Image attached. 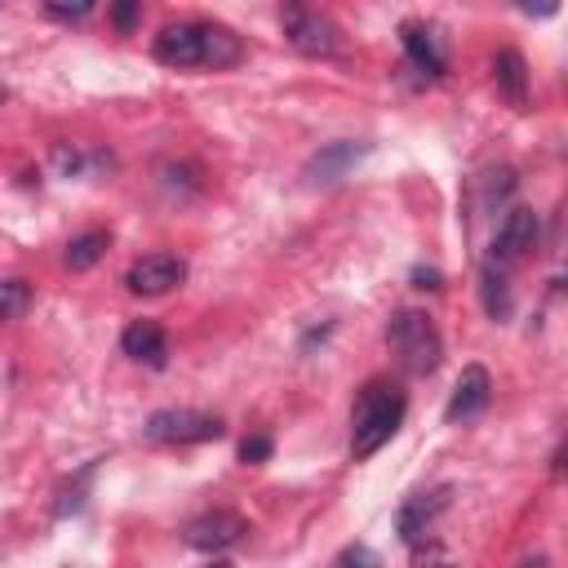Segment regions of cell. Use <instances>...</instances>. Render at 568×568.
<instances>
[{"mask_svg": "<svg viewBox=\"0 0 568 568\" xmlns=\"http://www.w3.org/2000/svg\"><path fill=\"white\" fill-rule=\"evenodd\" d=\"M182 280H186V262H182L178 253H146V257H138V262L129 266V275H124V284H129L133 293H142V297H160V293L178 288Z\"/></svg>", "mask_w": 568, "mask_h": 568, "instance_id": "5b68a950", "label": "cell"}, {"mask_svg": "<svg viewBox=\"0 0 568 568\" xmlns=\"http://www.w3.org/2000/svg\"><path fill=\"white\" fill-rule=\"evenodd\" d=\"M413 284H417V288H439V271H435V266H417V271H413Z\"/></svg>", "mask_w": 568, "mask_h": 568, "instance_id": "cb8c5ba5", "label": "cell"}, {"mask_svg": "<svg viewBox=\"0 0 568 568\" xmlns=\"http://www.w3.org/2000/svg\"><path fill=\"white\" fill-rule=\"evenodd\" d=\"M44 13H49V18H62V22H80V18L93 13V4H71V9H62V4H44Z\"/></svg>", "mask_w": 568, "mask_h": 568, "instance_id": "7402d4cb", "label": "cell"}, {"mask_svg": "<svg viewBox=\"0 0 568 568\" xmlns=\"http://www.w3.org/2000/svg\"><path fill=\"white\" fill-rule=\"evenodd\" d=\"M200 40H204V62H200V67L222 71V67H235V62L244 58L240 36H235L231 27H222V22H200Z\"/></svg>", "mask_w": 568, "mask_h": 568, "instance_id": "9a60e30c", "label": "cell"}, {"mask_svg": "<svg viewBox=\"0 0 568 568\" xmlns=\"http://www.w3.org/2000/svg\"><path fill=\"white\" fill-rule=\"evenodd\" d=\"M106 244H111V235L106 231H80V235H71V244H67V266L71 271H89V266H98L102 262V253H106Z\"/></svg>", "mask_w": 568, "mask_h": 568, "instance_id": "2e32d148", "label": "cell"}, {"mask_svg": "<svg viewBox=\"0 0 568 568\" xmlns=\"http://www.w3.org/2000/svg\"><path fill=\"white\" fill-rule=\"evenodd\" d=\"M479 280H484V306H488V315H493V320H506V315H510V288H506V275L488 262Z\"/></svg>", "mask_w": 568, "mask_h": 568, "instance_id": "e0dca14e", "label": "cell"}, {"mask_svg": "<svg viewBox=\"0 0 568 568\" xmlns=\"http://www.w3.org/2000/svg\"><path fill=\"white\" fill-rule=\"evenodd\" d=\"M493 84H497V93H501L515 111L528 106V62H524L519 49H501V53L493 58Z\"/></svg>", "mask_w": 568, "mask_h": 568, "instance_id": "4fadbf2b", "label": "cell"}, {"mask_svg": "<svg viewBox=\"0 0 568 568\" xmlns=\"http://www.w3.org/2000/svg\"><path fill=\"white\" fill-rule=\"evenodd\" d=\"M386 342H390V351H395L399 368H404V373H413V377L435 373V368H439V359H444L439 328H435V320H430L426 311H395V315H390V324H386Z\"/></svg>", "mask_w": 568, "mask_h": 568, "instance_id": "7a4b0ae2", "label": "cell"}, {"mask_svg": "<svg viewBox=\"0 0 568 568\" xmlns=\"http://www.w3.org/2000/svg\"><path fill=\"white\" fill-rule=\"evenodd\" d=\"M364 155H368V142H355V138L328 142V146H320V151L306 160L302 178H306L311 186H333V182H342V178H346Z\"/></svg>", "mask_w": 568, "mask_h": 568, "instance_id": "52a82bcc", "label": "cell"}, {"mask_svg": "<svg viewBox=\"0 0 568 568\" xmlns=\"http://www.w3.org/2000/svg\"><path fill=\"white\" fill-rule=\"evenodd\" d=\"M399 40H404V53L408 62L422 71V75H444V49H439V36L422 22H404L399 27Z\"/></svg>", "mask_w": 568, "mask_h": 568, "instance_id": "5bb4252c", "label": "cell"}, {"mask_svg": "<svg viewBox=\"0 0 568 568\" xmlns=\"http://www.w3.org/2000/svg\"><path fill=\"white\" fill-rule=\"evenodd\" d=\"M488 399H493V377H488V368H484V364H466L462 377L453 382V395H448L444 417H448V422H470V417H479V413L488 408Z\"/></svg>", "mask_w": 568, "mask_h": 568, "instance_id": "ba28073f", "label": "cell"}, {"mask_svg": "<svg viewBox=\"0 0 568 568\" xmlns=\"http://www.w3.org/2000/svg\"><path fill=\"white\" fill-rule=\"evenodd\" d=\"M271 448H275L271 435H248V439L240 444V462H244V466H262V462L271 457Z\"/></svg>", "mask_w": 568, "mask_h": 568, "instance_id": "44dd1931", "label": "cell"}, {"mask_svg": "<svg viewBox=\"0 0 568 568\" xmlns=\"http://www.w3.org/2000/svg\"><path fill=\"white\" fill-rule=\"evenodd\" d=\"M333 568H382V559H377L364 541H355V546H346V550L333 559Z\"/></svg>", "mask_w": 568, "mask_h": 568, "instance_id": "ffe728a7", "label": "cell"}, {"mask_svg": "<svg viewBox=\"0 0 568 568\" xmlns=\"http://www.w3.org/2000/svg\"><path fill=\"white\" fill-rule=\"evenodd\" d=\"M111 18H115V27H120V31H133V22H138V4H115V9H111Z\"/></svg>", "mask_w": 568, "mask_h": 568, "instance_id": "603a6c76", "label": "cell"}, {"mask_svg": "<svg viewBox=\"0 0 568 568\" xmlns=\"http://www.w3.org/2000/svg\"><path fill=\"white\" fill-rule=\"evenodd\" d=\"M4 98H9V89H4V84H0V102H4Z\"/></svg>", "mask_w": 568, "mask_h": 568, "instance_id": "484cf974", "label": "cell"}, {"mask_svg": "<svg viewBox=\"0 0 568 568\" xmlns=\"http://www.w3.org/2000/svg\"><path fill=\"white\" fill-rule=\"evenodd\" d=\"M537 244V213L532 209H510L493 235V266H510L519 262L528 248Z\"/></svg>", "mask_w": 568, "mask_h": 568, "instance_id": "9c48e42d", "label": "cell"}, {"mask_svg": "<svg viewBox=\"0 0 568 568\" xmlns=\"http://www.w3.org/2000/svg\"><path fill=\"white\" fill-rule=\"evenodd\" d=\"M222 417L200 413V408H160L142 422V439L151 444H209L222 439Z\"/></svg>", "mask_w": 568, "mask_h": 568, "instance_id": "3957f363", "label": "cell"}, {"mask_svg": "<svg viewBox=\"0 0 568 568\" xmlns=\"http://www.w3.org/2000/svg\"><path fill=\"white\" fill-rule=\"evenodd\" d=\"M213 568H231V564H213Z\"/></svg>", "mask_w": 568, "mask_h": 568, "instance_id": "4316f807", "label": "cell"}, {"mask_svg": "<svg viewBox=\"0 0 568 568\" xmlns=\"http://www.w3.org/2000/svg\"><path fill=\"white\" fill-rule=\"evenodd\" d=\"M510 191H515V169H506V164H501V169H493V173H488L484 204H497V200H506Z\"/></svg>", "mask_w": 568, "mask_h": 568, "instance_id": "d6986e66", "label": "cell"}, {"mask_svg": "<svg viewBox=\"0 0 568 568\" xmlns=\"http://www.w3.org/2000/svg\"><path fill=\"white\" fill-rule=\"evenodd\" d=\"M280 27H284V40L306 58H328L342 44L337 22L328 13H320V9H306V4H284L280 9Z\"/></svg>", "mask_w": 568, "mask_h": 568, "instance_id": "277c9868", "label": "cell"}, {"mask_svg": "<svg viewBox=\"0 0 568 568\" xmlns=\"http://www.w3.org/2000/svg\"><path fill=\"white\" fill-rule=\"evenodd\" d=\"M519 568H550V559H546V555H532V559H524Z\"/></svg>", "mask_w": 568, "mask_h": 568, "instance_id": "d4e9b609", "label": "cell"}, {"mask_svg": "<svg viewBox=\"0 0 568 568\" xmlns=\"http://www.w3.org/2000/svg\"><path fill=\"white\" fill-rule=\"evenodd\" d=\"M404 408H408V399H404L399 386H390V382H368V386L359 390V399H355V413H351V457H355V462L373 457V453L399 430Z\"/></svg>", "mask_w": 568, "mask_h": 568, "instance_id": "6da1fadb", "label": "cell"}, {"mask_svg": "<svg viewBox=\"0 0 568 568\" xmlns=\"http://www.w3.org/2000/svg\"><path fill=\"white\" fill-rule=\"evenodd\" d=\"M155 62L164 67H200L204 62V40H200V22H178V27H164L151 44Z\"/></svg>", "mask_w": 568, "mask_h": 568, "instance_id": "30bf717a", "label": "cell"}, {"mask_svg": "<svg viewBox=\"0 0 568 568\" xmlns=\"http://www.w3.org/2000/svg\"><path fill=\"white\" fill-rule=\"evenodd\" d=\"M27 306H31V284L27 280H0V320H18V315H27Z\"/></svg>", "mask_w": 568, "mask_h": 568, "instance_id": "ac0fdd59", "label": "cell"}, {"mask_svg": "<svg viewBox=\"0 0 568 568\" xmlns=\"http://www.w3.org/2000/svg\"><path fill=\"white\" fill-rule=\"evenodd\" d=\"M120 351H124L129 359L146 364V368H164V359H169V337H164V328H160L155 320H133V324L120 333Z\"/></svg>", "mask_w": 568, "mask_h": 568, "instance_id": "8fae6325", "label": "cell"}, {"mask_svg": "<svg viewBox=\"0 0 568 568\" xmlns=\"http://www.w3.org/2000/svg\"><path fill=\"white\" fill-rule=\"evenodd\" d=\"M448 497H453V484H439V488H430V493H417V497H408L404 506H399V541H417L422 532H426V524L448 506Z\"/></svg>", "mask_w": 568, "mask_h": 568, "instance_id": "7c38bea8", "label": "cell"}, {"mask_svg": "<svg viewBox=\"0 0 568 568\" xmlns=\"http://www.w3.org/2000/svg\"><path fill=\"white\" fill-rule=\"evenodd\" d=\"M244 532H248V524L235 510H209V515H195L182 537H186L191 550L217 555V550H231L235 541H244Z\"/></svg>", "mask_w": 568, "mask_h": 568, "instance_id": "8992f818", "label": "cell"}]
</instances>
